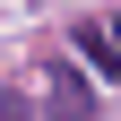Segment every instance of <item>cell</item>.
<instances>
[{"mask_svg":"<svg viewBox=\"0 0 121 121\" xmlns=\"http://www.w3.org/2000/svg\"><path fill=\"white\" fill-rule=\"evenodd\" d=\"M0 121H35V112H26V95H17V86H0Z\"/></svg>","mask_w":121,"mask_h":121,"instance_id":"obj_3","label":"cell"},{"mask_svg":"<svg viewBox=\"0 0 121 121\" xmlns=\"http://www.w3.org/2000/svg\"><path fill=\"white\" fill-rule=\"evenodd\" d=\"M78 52L95 60V69H121V52H112V26H104V17H86V26H78Z\"/></svg>","mask_w":121,"mask_h":121,"instance_id":"obj_2","label":"cell"},{"mask_svg":"<svg viewBox=\"0 0 121 121\" xmlns=\"http://www.w3.org/2000/svg\"><path fill=\"white\" fill-rule=\"evenodd\" d=\"M52 121H95V86L69 60H52Z\"/></svg>","mask_w":121,"mask_h":121,"instance_id":"obj_1","label":"cell"}]
</instances>
